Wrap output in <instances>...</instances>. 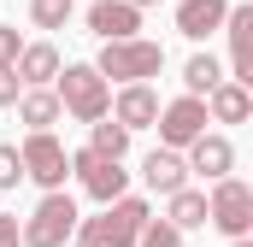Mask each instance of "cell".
I'll use <instances>...</instances> for the list:
<instances>
[{"label":"cell","mask_w":253,"mask_h":247,"mask_svg":"<svg viewBox=\"0 0 253 247\" xmlns=\"http://www.w3.org/2000/svg\"><path fill=\"white\" fill-rule=\"evenodd\" d=\"M147 224H153V206H147L141 194H124V200L100 206V218H83L71 242L77 247H135Z\"/></svg>","instance_id":"cell-1"},{"label":"cell","mask_w":253,"mask_h":247,"mask_svg":"<svg viewBox=\"0 0 253 247\" xmlns=\"http://www.w3.org/2000/svg\"><path fill=\"white\" fill-rule=\"evenodd\" d=\"M59 88V112H71L77 124H100L112 112V82L94 71V65H59V77H53Z\"/></svg>","instance_id":"cell-2"},{"label":"cell","mask_w":253,"mask_h":247,"mask_svg":"<svg viewBox=\"0 0 253 247\" xmlns=\"http://www.w3.org/2000/svg\"><path fill=\"white\" fill-rule=\"evenodd\" d=\"M94 71L106 77V82H147V77H159L165 71V47L159 41H147V36H135V41H100V59Z\"/></svg>","instance_id":"cell-3"},{"label":"cell","mask_w":253,"mask_h":247,"mask_svg":"<svg viewBox=\"0 0 253 247\" xmlns=\"http://www.w3.org/2000/svg\"><path fill=\"white\" fill-rule=\"evenodd\" d=\"M77 218H83V212H77V200H71L65 188L59 194H42L36 212L18 224V230H24V247H65L77 236Z\"/></svg>","instance_id":"cell-4"},{"label":"cell","mask_w":253,"mask_h":247,"mask_svg":"<svg viewBox=\"0 0 253 247\" xmlns=\"http://www.w3.org/2000/svg\"><path fill=\"white\" fill-rule=\"evenodd\" d=\"M18 165H24V177H30L36 188L59 194L65 177H71V147H65L53 129H47V135H24V147H18Z\"/></svg>","instance_id":"cell-5"},{"label":"cell","mask_w":253,"mask_h":247,"mask_svg":"<svg viewBox=\"0 0 253 247\" xmlns=\"http://www.w3.org/2000/svg\"><path fill=\"white\" fill-rule=\"evenodd\" d=\"M206 224L224 230L230 242H248V230H253V188L242 177L212 183V194H206Z\"/></svg>","instance_id":"cell-6"},{"label":"cell","mask_w":253,"mask_h":247,"mask_svg":"<svg viewBox=\"0 0 253 247\" xmlns=\"http://www.w3.org/2000/svg\"><path fill=\"white\" fill-rule=\"evenodd\" d=\"M71 177L83 183L88 200H100V206H112V200H124V194H129L124 159H100V153H88V147H77V153H71Z\"/></svg>","instance_id":"cell-7"},{"label":"cell","mask_w":253,"mask_h":247,"mask_svg":"<svg viewBox=\"0 0 253 247\" xmlns=\"http://www.w3.org/2000/svg\"><path fill=\"white\" fill-rule=\"evenodd\" d=\"M153 129H159V147H171V153L194 147V141L206 135V100H194V94L165 100V106H159V118H153Z\"/></svg>","instance_id":"cell-8"},{"label":"cell","mask_w":253,"mask_h":247,"mask_svg":"<svg viewBox=\"0 0 253 247\" xmlns=\"http://www.w3.org/2000/svg\"><path fill=\"white\" fill-rule=\"evenodd\" d=\"M224 36H230V82H242L253 88V6H230V18H224Z\"/></svg>","instance_id":"cell-9"},{"label":"cell","mask_w":253,"mask_h":247,"mask_svg":"<svg viewBox=\"0 0 253 247\" xmlns=\"http://www.w3.org/2000/svg\"><path fill=\"white\" fill-rule=\"evenodd\" d=\"M183 165H189V177L224 183V177L236 171V147H230V135H200L194 147H183Z\"/></svg>","instance_id":"cell-10"},{"label":"cell","mask_w":253,"mask_h":247,"mask_svg":"<svg viewBox=\"0 0 253 247\" xmlns=\"http://www.w3.org/2000/svg\"><path fill=\"white\" fill-rule=\"evenodd\" d=\"M106 118L124 124L129 135H135V129H147V124L159 118V94H153L147 82H129V88H118V94H112V112H106Z\"/></svg>","instance_id":"cell-11"},{"label":"cell","mask_w":253,"mask_h":247,"mask_svg":"<svg viewBox=\"0 0 253 247\" xmlns=\"http://www.w3.org/2000/svg\"><path fill=\"white\" fill-rule=\"evenodd\" d=\"M88 30H94L100 41H135L141 12L124 6V0H94V6H88Z\"/></svg>","instance_id":"cell-12"},{"label":"cell","mask_w":253,"mask_h":247,"mask_svg":"<svg viewBox=\"0 0 253 247\" xmlns=\"http://www.w3.org/2000/svg\"><path fill=\"white\" fill-rule=\"evenodd\" d=\"M141 183L153 188V194H177V188H189V165H183V153H171V147H153L147 159H141Z\"/></svg>","instance_id":"cell-13"},{"label":"cell","mask_w":253,"mask_h":247,"mask_svg":"<svg viewBox=\"0 0 253 247\" xmlns=\"http://www.w3.org/2000/svg\"><path fill=\"white\" fill-rule=\"evenodd\" d=\"M224 18H230V0H177V30H183L189 41L218 36V30H224Z\"/></svg>","instance_id":"cell-14"},{"label":"cell","mask_w":253,"mask_h":247,"mask_svg":"<svg viewBox=\"0 0 253 247\" xmlns=\"http://www.w3.org/2000/svg\"><path fill=\"white\" fill-rule=\"evenodd\" d=\"M59 47H53V41H24V53H18V65H12V71H18V82H24V88H47V82H53V77H59Z\"/></svg>","instance_id":"cell-15"},{"label":"cell","mask_w":253,"mask_h":247,"mask_svg":"<svg viewBox=\"0 0 253 247\" xmlns=\"http://www.w3.org/2000/svg\"><path fill=\"white\" fill-rule=\"evenodd\" d=\"M253 118V88H242V82H218L212 94H206V124H248Z\"/></svg>","instance_id":"cell-16"},{"label":"cell","mask_w":253,"mask_h":247,"mask_svg":"<svg viewBox=\"0 0 253 247\" xmlns=\"http://www.w3.org/2000/svg\"><path fill=\"white\" fill-rule=\"evenodd\" d=\"M59 118L65 112H59V94H53V88H24V94H18V124H24L30 135H47Z\"/></svg>","instance_id":"cell-17"},{"label":"cell","mask_w":253,"mask_h":247,"mask_svg":"<svg viewBox=\"0 0 253 247\" xmlns=\"http://www.w3.org/2000/svg\"><path fill=\"white\" fill-rule=\"evenodd\" d=\"M165 224L183 236V230H200L206 224V188H177L171 200H165Z\"/></svg>","instance_id":"cell-18"},{"label":"cell","mask_w":253,"mask_h":247,"mask_svg":"<svg viewBox=\"0 0 253 247\" xmlns=\"http://www.w3.org/2000/svg\"><path fill=\"white\" fill-rule=\"evenodd\" d=\"M218 82H224V65L212 59V53H194V59L183 65V88H189L194 100H206V94H212Z\"/></svg>","instance_id":"cell-19"},{"label":"cell","mask_w":253,"mask_h":247,"mask_svg":"<svg viewBox=\"0 0 253 247\" xmlns=\"http://www.w3.org/2000/svg\"><path fill=\"white\" fill-rule=\"evenodd\" d=\"M88 153H100V159H124V153H129V129L112 124V118L88 124Z\"/></svg>","instance_id":"cell-20"},{"label":"cell","mask_w":253,"mask_h":247,"mask_svg":"<svg viewBox=\"0 0 253 247\" xmlns=\"http://www.w3.org/2000/svg\"><path fill=\"white\" fill-rule=\"evenodd\" d=\"M71 6H77V0H30V24H36V30H65Z\"/></svg>","instance_id":"cell-21"},{"label":"cell","mask_w":253,"mask_h":247,"mask_svg":"<svg viewBox=\"0 0 253 247\" xmlns=\"http://www.w3.org/2000/svg\"><path fill=\"white\" fill-rule=\"evenodd\" d=\"M24 183V165H18V141H0V194Z\"/></svg>","instance_id":"cell-22"},{"label":"cell","mask_w":253,"mask_h":247,"mask_svg":"<svg viewBox=\"0 0 253 247\" xmlns=\"http://www.w3.org/2000/svg\"><path fill=\"white\" fill-rule=\"evenodd\" d=\"M135 247H183V236H177L165 218H153V224L141 230V242H135Z\"/></svg>","instance_id":"cell-23"},{"label":"cell","mask_w":253,"mask_h":247,"mask_svg":"<svg viewBox=\"0 0 253 247\" xmlns=\"http://www.w3.org/2000/svg\"><path fill=\"white\" fill-rule=\"evenodd\" d=\"M18 94H24L18 71H12V65H0V106H18Z\"/></svg>","instance_id":"cell-24"},{"label":"cell","mask_w":253,"mask_h":247,"mask_svg":"<svg viewBox=\"0 0 253 247\" xmlns=\"http://www.w3.org/2000/svg\"><path fill=\"white\" fill-rule=\"evenodd\" d=\"M18 53H24V36L0 24V65H18Z\"/></svg>","instance_id":"cell-25"},{"label":"cell","mask_w":253,"mask_h":247,"mask_svg":"<svg viewBox=\"0 0 253 247\" xmlns=\"http://www.w3.org/2000/svg\"><path fill=\"white\" fill-rule=\"evenodd\" d=\"M0 247H24V230H18V212H0Z\"/></svg>","instance_id":"cell-26"},{"label":"cell","mask_w":253,"mask_h":247,"mask_svg":"<svg viewBox=\"0 0 253 247\" xmlns=\"http://www.w3.org/2000/svg\"><path fill=\"white\" fill-rule=\"evenodd\" d=\"M124 6H135V12H147V6H159V0H124Z\"/></svg>","instance_id":"cell-27"},{"label":"cell","mask_w":253,"mask_h":247,"mask_svg":"<svg viewBox=\"0 0 253 247\" xmlns=\"http://www.w3.org/2000/svg\"><path fill=\"white\" fill-rule=\"evenodd\" d=\"M230 247H253V242H230Z\"/></svg>","instance_id":"cell-28"}]
</instances>
